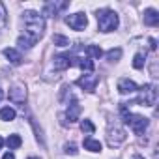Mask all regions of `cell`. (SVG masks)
<instances>
[{"instance_id": "6da1fadb", "label": "cell", "mask_w": 159, "mask_h": 159, "mask_svg": "<svg viewBox=\"0 0 159 159\" xmlns=\"http://www.w3.org/2000/svg\"><path fill=\"white\" fill-rule=\"evenodd\" d=\"M23 21H25V28H26L25 34L38 41V39L43 36V28H45L43 17L38 15L36 11H25V13H23Z\"/></svg>"}, {"instance_id": "9a60e30c", "label": "cell", "mask_w": 159, "mask_h": 159, "mask_svg": "<svg viewBox=\"0 0 159 159\" xmlns=\"http://www.w3.org/2000/svg\"><path fill=\"white\" fill-rule=\"evenodd\" d=\"M84 148L86 150H90V152H101V142L99 140H96V139H92V137H88V139H84Z\"/></svg>"}, {"instance_id": "ac0fdd59", "label": "cell", "mask_w": 159, "mask_h": 159, "mask_svg": "<svg viewBox=\"0 0 159 159\" xmlns=\"http://www.w3.org/2000/svg\"><path fill=\"white\" fill-rule=\"evenodd\" d=\"M6 144L10 146V150H17V148L23 144V140H21V137H19V135H10V137H8V140H6Z\"/></svg>"}, {"instance_id": "2e32d148", "label": "cell", "mask_w": 159, "mask_h": 159, "mask_svg": "<svg viewBox=\"0 0 159 159\" xmlns=\"http://www.w3.org/2000/svg\"><path fill=\"white\" fill-rule=\"evenodd\" d=\"M17 45L21 47V49H30V47H34L36 45V39H32L30 36H19V39H17Z\"/></svg>"}, {"instance_id": "277c9868", "label": "cell", "mask_w": 159, "mask_h": 159, "mask_svg": "<svg viewBox=\"0 0 159 159\" xmlns=\"http://www.w3.org/2000/svg\"><path fill=\"white\" fill-rule=\"evenodd\" d=\"M155 99H157V90H155V86H152V84H144L142 88H140V96H139V103H142V105H146V107H152V105H155Z\"/></svg>"}, {"instance_id": "f1b7e54d", "label": "cell", "mask_w": 159, "mask_h": 159, "mask_svg": "<svg viewBox=\"0 0 159 159\" xmlns=\"http://www.w3.org/2000/svg\"><path fill=\"white\" fill-rule=\"evenodd\" d=\"M2 144H4V139H2V137H0V148H2Z\"/></svg>"}, {"instance_id": "f546056e", "label": "cell", "mask_w": 159, "mask_h": 159, "mask_svg": "<svg viewBox=\"0 0 159 159\" xmlns=\"http://www.w3.org/2000/svg\"><path fill=\"white\" fill-rule=\"evenodd\" d=\"M28 159H38V157H28Z\"/></svg>"}, {"instance_id": "d4e9b609", "label": "cell", "mask_w": 159, "mask_h": 159, "mask_svg": "<svg viewBox=\"0 0 159 159\" xmlns=\"http://www.w3.org/2000/svg\"><path fill=\"white\" fill-rule=\"evenodd\" d=\"M2 159H15V155L11 153V152H8V153H4V157Z\"/></svg>"}, {"instance_id": "ffe728a7", "label": "cell", "mask_w": 159, "mask_h": 159, "mask_svg": "<svg viewBox=\"0 0 159 159\" xmlns=\"http://www.w3.org/2000/svg\"><path fill=\"white\" fill-rule=\"evenodd\" d=\"M81 131L86 133V135H92V133L96 131V125H94L90 120H83V122H81Z\"/></svg>"}, {"instance_id": "8fae6325", "label": "cell", "mask_w": 159, "mask_h": 159, "mask_svg": "<svg viewBox=\"0 0 159 159\" xmlns=\"http://www.w3.org/2000/svg\"><path fill=\"white\" fill-rule=\"evenodd\" d=\"M54 67L56 69L71 67V54H58V56H54Z\"/></svg>"}, {"instance_id": "8992f818", "label": "cell", "mask_w": 159, "mask_h": 159, "mask_svg": "<svg viewBox=\"0 0 159 159\" xmlns=\"http://www.w3.org/2000/svg\"><path fill=\"white\" fill-rule=\"evenodd\" d=\"M66 23L73 28V30H84L86 25H88V19L84 13H73V15H67L66 17Z\"/></svg>"}, {"instance_id": "5bb4252c", "label": "cell", "mask_w": 159, "mask_h": 159, "mask_svg": "<svg viewBox=\"0 0 159 159\" xmlns=\"http://www.w3.org/2000/svg\"><path fill=\"white\" fill-rule=\"evenodd\" d=\"M4 54H6V58L13 64V66H19L21 62H23V56H21V52L19 51H15V49H4Z\"/></svg>"}, {"instance_id": "4fadbf2b", "label": "cell", "mask_w": 159, "mask_h": 159, "mask_svg": "<svg viewBox=\"0 0 159 159\" xmlns=\"http://www.w3.org/2000/svg\"><path fill=\"white\" fill-rule=\"evenodd\" d=\"M159 23V13L155 11V10H146L144 11V25H148V26H155Z\"/></svg>"}, {"instance_id": "ba28073f", "label": "cell", "mask_w": 159, "mask_h": 159, "mask_svg": "<svg viewBox=\"0 0 159 159\" xmlns=\"http://www.w3.org/2000/svg\"><path fill=\"white\" fill-rule=\"evenodd\" d=\"M71 66H79L81 69H86V71H92V69H94V62H92L90 58L73 56V54H71Z\"/></svg>"}, {"instance_id": "7402d4cb", "label": "cell", "mask_w": 159, "mask_h": 159, "mask_svg": "<svg viewBox=\"0 0 159 159\" xmlns=\"http://www.w3.org/2000/svg\"><path fill=\"white\" fill-rule=\"evenodd\" d=\"M144 62H146V60H144V54H142V52H137L135 58H133V67H135V69H142V67H144Z\"/></svg>"}, {"instance_id": "7a4b0ae2", "label": "cell", "mask_w": 159, "mask_h": 159, "mask_svg": "<svg viewBox=\"0 0 159 159\" xmlns=\"http://www.w3.org/2000/svg\"><path fill=\"white\" fill-rule=\"evenodd\" d=\"M120 111H122V114H124V122H125L137 135H142L144 129L148 127V118H144V116H140V114H131V112H127V107H125L124 103L120 105Z\"/></svg>"}, {"instance_id": "30bf717a", "label": "cell", "mask_w": 159, "mask_h": 159, "mask_svg": "<svg viewBox=\"0 0 159 159\" xmlns=\"http://www.w3.org/2000/svg\"><path fill=\"white\" fill-rule=\"evenodd\" d=\"M10 99H11L13 103H25V99H26V92H25V88H21V86H13V88L10 90Z\"/></svg>"}, {"instance_id": "5b68a950", "label": "cell", "mask_w": 159, "mask_h": 159, "mask_svg": "<svg viewBox=\"0 0 159 159\" xmlns=\"http://www.w3.org/2000/svg\"><path fill=\"white\" fill-rule=\"evenodd\" d=\"M98 83H99V77H98V75H92V73L83 75V77L77 79V84L81 86L83 90H86V92H94L96 86H98Z\"/></svg>"}, {"instance_id": "603a6c76", "label": "cell", "mask_w": 159, "mask_h": 159, "mask_svg": "<svg viewBox=\"0 0 159 159\" xmlns=\"http://www.w3.org/2000/svg\"><path fill=\"white\" fill-rule=\"evenodd\" d=\"M120 56H122V49H111V51L107 52V58H109L111 62H116Z\"/></svg>"}, {"instance_id": "484cf974", "label": "cell", "mask_w": 159, "mask_h": 159, "mask_svg": "<svg viewBox=\"0 0 159 159\" xmlns=\"http://www.w3.org/2000/svg\"><path fill=\"white\" fill-rule=\"evenodd\" d=\"M155 47H157V45H155V39H150V49L155 51Z\"/></svg>"}, {"instance_id": "52a82bcc", "label": "cell", "mask_w": 159, "mask_h": 159, "mask_svg": "<svg viewBox=\"0 0 159 159\" xmlns=\"http://www.w3.org/2000/svg\"><path fill=\"white\" fill-rule=\"evenodd\" d=\"M139 88L133 81H129V79H120L118 81V92L120 94H135Z\"/></svg>"}, {"instance_id": "83f0119b", "label": "cell", "mask_w": 159, "mask_h": 159, "mask_svg": "<svg viewBox=\"0 0 159 159\" xmlns=\"http://www.w3.org/2000/svg\"><path fill=\"white\" fill-rule=\"evenodd\" d=\"M4 99V92H2V88H0V101Z\"/></svg>"}, {"instance_id": "cb8c5ba5", "label": "cell", "mask_w": 159, "mask_h": 159, "mask_svg": "<svg viewBox=\"0 0 159 159\" xmlns=\"http://www.w3.org/2000/svg\"><path fill=\"white\" fill-rule=\"evenodd\" d=\"M64 152H66V153H71V155H77V146H75L73 142H71V144H66V146H64Z\"/></svg>"}, {"instance_id": "e0dca14e", "label": "cell", "mask_w": 159, "mask_h": 159, "mask_svg": "<svg viewBox=\"0 0 159 159\" xmlns=\"http://www.w3.org/2000/svg\"><path fill=\"white\" fill-rule=\"evenodd\" d=\"M0 120H4V122L15 120V111H13L11 107H4L2 111H0Z\"/></svg>"}, {"instance_id": "44dd1931", "label": "cell", "mask_w": 159, "mask_h": 159, "mask_svg": "<svg viewBox=\"0 0 159 159\" xmlns=\"http://www.w3.org/2000/svg\"><path fill=\"white\" fill-rule=\"evenodd\" d=\"M52 43H54V45H58V47H67V45H69V39H67L66 36L54 34V36H52Z\"/></svg>"}, {"instance_id": "4316f807", "label": "cell", "mask_w": 159, "mask_h": 159, "mask_svg": "<svg viewBox=\"0 0 159 159\" xmlns=\"http://www.w3.org/2000/svg\"><path fill=\"white\" fill-rule=\"evenodd\" d=\"M131 159H144V157H142V155H139V153H135V155H133Z\"/></svg>"}, {"instance_id": "9c48e42d", "label": "cell", "mask_w": 159, "mask_h": 159, "mask_svg": "<svg viewBox=\"0 0 159 159\" xmlns=\"http://www.w3.org/2000/svg\"><path fill=\"white\" fill-rule=\"evenodd\" d=\"M79 114H81V105H79V101L73 98L71 103H69V107H67V120H69V124L71 122H77L79 120Z\"/></svg>"}, {"instance_id": "d6986e66", "label": "cell", "mask_w": 159, "mask_h": 159, "mask_svg": "<svg viewBox=\"0 0 159 159\" xmlns=\"http://www.w3.org/2000/svg\"><path fill=\"white\" fill-rule=\"evenodd\" d=\"M86 54H88L90 58H101V56H103V51H101L98 45H88V47H86Z\"/></svg>"}, {"instance_id": "3957f363", "label": "cell", "mask_w": 159, "mask_h": 159, "mask_svg": "<svg viewBox=\"0 0 159 159\" xmlns=\"http://www.w3.org/2000/svg\"><path fill=\"white\" fill-rule=\"evenodd\" d=\"M98 25H99L101 32H112V30L118 28L120 19H118L116 11H112V10H101V11H98Z\"/></svg>"}, {"instance_id": "7c38bea8", "label": "cell", "mask_w": 159, "mask_h": 159, "mask_svg": "<svg viewBox=\"0 0 159 159\" xmlns=\"http://www.w3.org/2000/svg\"><path fill=\"white\" fill-rule=\"evenodd\" d=\"M69 4L67 2H58V4H54V2H51V4H45V15H51V17H54L56 15V11L58 10H66Z\"/></svg>"}]
</instances>
